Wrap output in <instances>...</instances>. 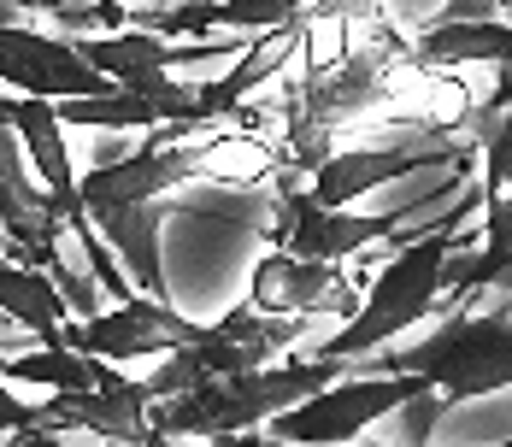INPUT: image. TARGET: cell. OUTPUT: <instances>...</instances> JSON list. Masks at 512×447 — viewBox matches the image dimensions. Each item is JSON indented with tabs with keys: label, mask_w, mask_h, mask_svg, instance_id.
Returning <instances> with one entry per match:
<instances>
[{
	"label": "cell",
	"mask_w": 512,
	"mask_h": 447,
	"mask_svg": "<svg viewBox=\"0 0 512 447\" xmlns=\"http://www.w3.org/2000/svg\"><path fill=\"white\" fill-rule=\"evenodd\" d=\"M359 359H289V365H259L236 377H212L195 383L189 395H171L148 412V430L159 442H236L259 436L271 418H283L289 406L324 395L330 383L354 377Z\"/></svg>",
	"instance_id": "6da1fadb"
},
{
	"label": "cell",
	"mask_w": 512,
	"mask_h": 447,
	"mask_svg": "<svg viewBox=\"0 0 512 447\" xmlns=\"http://www.w3.org/2000/svg\"><path fill=\"white\" fill-rule=\"evenodd\" d=\"M407 65V36L395 24L383 30H365L359 48L342 53L336 71H307L301 83H289L283 95V153L277 165L283 171H318L330 153H336V136L371 118L383 100L395 95V71Z\"/></svg>",
	"instance_id": "7a4b0ae2"
},
{
	"label": "cell",
	"mask_w": 512,
	"mask_h": 447,
	"mask_svg": "<svg viewBox=\"0 0 512 447\" xmlns=\"http://www.w3.org/2000/svg\"><path fill=\"white\" fill-rule=\"evenodd\" d=\"M477 200L483 195L465 189L460 206L448 212V224L424 230L412 248L395 253V259L377 271V283L365 289L359 312H348V324H342L336 336H324V342L312 348V359H371L377 348H389L407 324H418V318L436 306V295H442V265H448V253L460 248V224Z\"/></svg>",
	"instance_id": "3957f363"
},
{
	"label": "cell",
	"mask_w": 512,
	"mask_h": 447,
	"mask_svg": "<svg viewBox=\"0 0 512 447\" xmlns=\"http://www.w3.org/2000/svg\"><path fill=\"white\" fill-rule=\"evenodd\" d=\"M371 377H424L448 400H483L495 389H512V300L495 295V306H471L430 330L424 342L395 348L389 359H359Z\"/></svg>",
	"instance_id": "277c9868"
},
{
	"label": "cell",
	"mask_w": 512,
	"mask_h": 447,
	"mask_svg": "<svg viewBox=\"0 0 512 447\" xmlns=\"http://www.w3.org/2000/svg\"><path fill=\"white\" fill-rule=\"evenodd\" d=\"M242 48V36H212V42H165L154 30H112V36H77V53L112 77L124 95H142L171 106V124H201V83L165 77V71H195ZM206 130V124H201Z\"/></svg>",
	"instance_id": "5b68a950"
},
{
	"label": "cell",
	"mask_w": 512,
	"mask_h": 447,
	"mask_svg": "<svg viewBox=\"0 0 512 447\" xmlns=\"http://www.w3.org/2000/svg\"><path fill=\"white\" fill-rule=\"evenodd\" d=\"M312 318L318 312H259L254 300L248 306H230L212 330H201V342L165 353V365L148 371V389L159 400L189 395L195 383H212V377H236V371H259L271 365L277 353H289L295 342H307Z\"/></svg>",
	"instance_id": "8992f818"
},
{
	"label": "cell",
	"mask_w": 512,
	"mask_h": 447,
	"mask_svg": "<svg viewBox=\"0 0 512 447\" xmlns=\"http://www.w3.org/2000/svg\"><path fill=\"white\" fill-rule=\"evenodd\" d=\"M424 395H436L424 377H371V371H354L342 383H330L324 395L289 406L283 418H271L259 430V442L271 447H342V442H359L371 424H383L389 412H407L418 406Z\"/></svg>",
	"instance_id": "52a82bcc"
},
{
	"label": "cell",
	"mask_w": 512,
	"mask_h": 447,
	"mask_svg": "<svg viewBox=\"0 0 512 447\" xmlns=\"http://www.w3.org/2000/svg\"><path fill=\"white\" fill-rule=\"evenodd\" d=\"M430 200L418 206H401V212H365L359 218L354 206H318L307 189H295V171H283V195H277V218H271V242L277 253H295V259H318V265H336L348 253L383 242L389 230H401L407 218H418Z\"/></svg>",
	"instance_id": "ba28073f"
},
{
	"label": "cell",
	"mask_w": 512,
	"mask_h": 447,
	"mask_svg": "<svg viewBox=\"0 0 512 447\" xmlns=\"http://www.w3.org/2000/svg\"><path fill=\"white\" fill-rule=\"evenodd\" d=\"M0 83L12 95H36V100H95L118 95V83L101 77L71 36H48L30 24H0Z\"/></svg>",
	"instance_id": "9c48e42d"
},
{
	"label": "cell",
	"mask_w": 512,
	"mask_h": 447,
	"mask_svg": "<svg viewBox=\"0 0 512 447\" xmlns=\"http://www.w3.org/2000/svg\"><path fill=\"white\" fill-rule=\"evenodd\" d=\"M201 342V324H189L171 300L130 295L118 306H106L95 318H71L65 324V348L89 353V359H148V353H177Z\"/></svg>",
	"instance_id": "30bf717a"
},
{
	"label": "cell",
	"mask_w": 512,
	"mask_h": 447,
	"mask_svg": "<svg viewBox=\"0 0 512 447\" xmlns=\"http://www.w3.org/2000/svg\"><path fill=\"white\" fill-rule=\"evenodd\" d=\"M159 395L148 377H118L112 389H65V395L42 400V430H65V436H89L101 447H148V412Z\"/></svg>",
	"instance_id": "8fae6325"
},
{
	"label": "cell",
	"mask_w": 512,
	"mask_h": 447,
	"mask_svg": "<svg viewBox=\"0 0 512 447\" xmlns=\"http://www.w3.org/2000/svg\"><path fill=\"white\" fill-rule=\"evenodd\" d=\"M307 12L301 18H289V24H277V30H265L254 48L236 59V71L230 77H212L201 83V124H224V118H236V124H248V95H259L295 53L307 42Z\"/></svg>",
	"instance_id": "7c38bea8"
},
{
	"label": "cell",
	"mask_w": 512,
	"mask_h": 447,
	"mask_svg": "<svg viewBox=\"0 0 512 447\" xmlns=\"http://www.w3.org/2000/svg\"><path fill=\"white\" fill-rule=\"evenodd\" d=\"M307 0H183V6H154V12H130L136 30L154 36H212V30H277L289 18H301ZM124 24V30H130Z\"/></svg>",
	"instance_id": "4fadbf2b"
},
{
	"label": "cell",
	"mask_w": 512,
	"mask_h": 447,
	"mask_svg": "<svg viewBox=\"0 0 512 447\" xmlns=\"http://www.w3.org/2000/svg\"><path fill=\"white\" fill-rule=\"evenodd\" d=\"M101 242L124 265H130V283L136 295L165 300V271H159V224H165V200H124V206H101L89 212Z\"/></svg>",
	"instance_id": "5bb4252c"
},
{
	"label": "cell",
	"mask_w": 512,
	"mask_h": 447,
	"mask_svg": "<svg viewBox=\"0 0 512 447\" xmlns=\"http://www.w3.org/2000/svg\"><path fill=\"white\" fill-rule=\"evenodd\" d=\"M259 312H318L330 295H342V265H318L295 253H265L248 277Z\"/></svg>",
	"instance_id": "9a60e30c"
},
{
	"label": "cell",
	"mask_w": 512,
	"mask_h": 447,
	"mask_svg": "<svg viewBox=\"0 0 512 447\" xmlns=\"http://www.w3.org/2000/svg\"><path fill=\"white\" fill-rule=\"evenodd\" d=\"M0 318L12 330H30L42 348H65V324H71V306L53 289L48 271L36 265H18V259H0Z\"/></svg>",
	"instance_id": "2e32d148"
},
{
	"label": "cell",
	"mask_w": 512,
	"mask_h": 447,
	"mask_svg": "<svg viewBox=\"0 0 512 447\" xmlns=\"http://www.w3.org/2000/svg\"><path fill=\"white\" fill-rule=\"evenodd\" d=\"M0 377L6 383H42L48 395L65 389H112L118 371L106 359H89L77 348H36V353H0Z\"/></svg>",
	"instance_id": "e0dca14e"
},
{
	"label": "cell",
	"mask_w": 512,
	"mask_h": 447,
	"mask_svg": "<svg viewBox=\"0 0 512 447\" xmlns=\"http://www.w3.org/2000/svg\"><path fill=\"white\" fill-rule=\"evenodd\" d=\"M59 118L65 124H95V130H159L171 124V106L142 95H95V100H59Z\"/></svg>",
	"instance_id": "ac0fdd59"
},
{
	"label": "cell",
	"mask_w": 512,
	"mask_h": 447,
	"mask_svg": "<svg viewBox=\"0 0 512 447\" xmlns=\"http://www.w3.org/2000/svg\"><path fill=\"white\" fill-rule=\"evenodd\" d=\"M307 24H348V30H383V0H307Z\"/></svg>",
	"instance_id": "d6986e66"
},
{
	"label": "cell",
	"mask_w": 512,
	"mask_h": 447,
	"mask_svg": "<svg viewBox=\"0 0 512 447\" xmlns=\"http://www.w3.org/2000/svg\"><path fill=\"white\" fill-rule=\"evenodd\" d=\"M30 430H42V406H24V400L12 395V383L0 377V442H18Z\"/></svg>",
	"instance_id": "ffe728a7"
},
{
	"label": "cell",
	"mask_w": 512,
	"mask_h": 447,
	"mask_svg": "<svg viewBox=\"0 0 512 447\" xmlns=\"http://www.w3.org/2000/svg\"><path fill=\"white\" fill-rule=\"evenodd\" d=\"M0 24H24V0H0Z\"/></svg>",
	"instance_id": "44dd1931"
},
{
	"label": "cell",
	"mask_w": 512,
	"mask_h": 447,
	"mask_svg": "<svg viewBox=\"0 0 512 447\" xmlns=\"http://www.w3.org/2000/svg\"><path fill=\"white\" fill-rule=\"evenodd\" d=\"M59 6H83V0H24V12H59Z\"/></svg>",
	"instance_id": "7402d4cb"
},
{
	"label": "cell",
	"mask_w": 512,
	"mask_h": 447,
	"mask_svg": "<svg viewBox=\"0 0 512 447\" xmlns=\"http://www.w3.org/2000/svg\"><path fill=\"white\" fill-rule=\"evenodd\" d=\"M495 295H507V300H512V271L501 277V283H495Z\"/></svg>",
	"instance_id": "603a6c76"
},
{
	"label": "cell",
	"mask_w": 512,
	"mask_h": 447,
	"mask_svg": "<svg viewBox=\"0 0 512 447\" xmlns=\"http://www.w3.org/2000/svg\"><path fill=\"white\" fill-rule=\"evenodd\" d=\"M0 447H18V442H0Z\"/></svg>",
	"instance_id": "cb8c5ba5"
}]
</instances>
